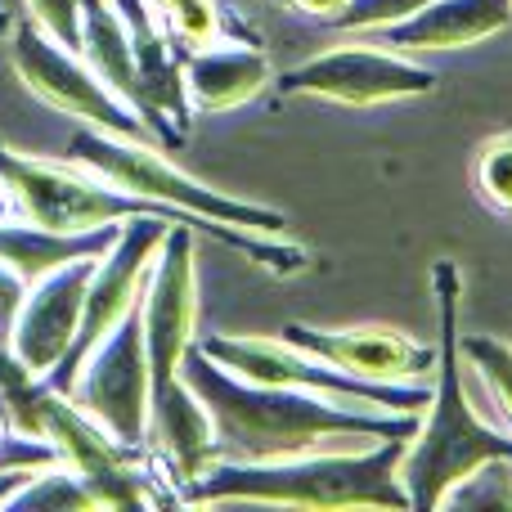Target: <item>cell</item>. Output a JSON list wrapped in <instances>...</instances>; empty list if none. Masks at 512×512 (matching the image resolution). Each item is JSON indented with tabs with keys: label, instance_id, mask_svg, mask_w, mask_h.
<instances>
[{
	"label": "cell",
	"instance_id": "cell-23",
	"mask_svg": "<svg viewBox=\"0 0 512 512\" xmlns=\"http://www.w3.org/2000/svg\"><path fill=\"white\" fill-rule=\"evenodd\" d=\"M23 292H27L23 283L0 265V342H9V328H14V315H18V306H23Z\"/></svg>",
	"mask_w": 512,
	"mask_h": 512
},
{
	"label": "cell",
	"instance_id": "cell-8",
	"mask_svg": "<svg viewBox=\"0 0 512 512\" xmlns=\"http://www.w3.org/2000/svg\"><path fill=\"white\" fill-rule=\"evenodd\" d=\"M283 95H310L346 108H378L396 99L432 95V68L414 63V54H400L382 41H342L315 59L297 63L288 72H274Z\"/></svg>",
	"mask_w": 512,
	"mask_h": 512
},
{
	"label": "cell",
	"instance_id": "cell-12",
	"mask_svg": "<svg viewBox=\"0 0 512 512\" xmlns=\"http://www.w3.org/2000/svg\"><path fill=\"white\" fill-rule=\"evenodd\" d=\"M126 18V36H131V59H135V77H140L144 104L158 122L176 126L180 135H189L194 108L185 99V50L176 45V36L167 32L149 0H117Z\"/></svg>",
	"mask_w": 512,
	"mask_h": 512
},
{
	"label": "cell",
	"instance_id": "cell-28",
	"mask_svg": "<svg viewBox=\"0 0 512 512\" xmlns=\"http://www.w3.org/2000/svg\"><path fill=\"white\" fill-rule=\"evenodd\" d=\"M9 216V203H5V189H0V221H5Z\"/></svg>",
	"mask_w": 512,
	"mask_h": 512
},
{
	"label": "cell",
	"instance_id": "cell-1",
	"mask_svg": "<svg viewBox=\"0 0 512 512\" xmlns=\"http://www.w3.org/2000/svg\"><path fill=\"white\" fill-rule=\"evenodd\" d=\"M180 378L203 400L216 432V459L230 463H270L297 459L310 450H328L333 441L378 445V441H409L418 427V414H387V409H360L342 400H324L310 391L261 387V382L234 378L230 369L203 355V346L185 351Z\"/></svg>",
	"mask_w": 512,
	"mask_h": 512
},
{
	"label": "cell",
	"instance_id": "cell-7",
	"mask_svg": "<svg viewBox=\"0 0 512 512\" xmlns=\"http://www.w3.org/2000/svg\"><path fill=\"white\" fill-rule=\"evenodd\" d=\"M176 221H194V216H131V221H122L113 248L95 261V274H90V283H86V301H81V324H77V337H72V351L63 355L59 369L45 373V382H50L54 391L68 396L72 378H77L81 364L90 360V351L140 306L149 261H153V252L162 248V239H167V230ZM194 230H198V221H194Z\"/></svg>",
	"mask_w": 512,
	"mask_h": 512
},
{
	"label": "cell",
	"instance_id": "cell-10",
	"mask_svg": "<svg viewBox=\"0 0 512 512\" xmlns=\"http://www.w3.org/2000/svg\"><path fill=\"white\" fill-rule=\"evenodd\" d=\"M99 256H81V261L63 265V270L36 279L23 292V306L9 328V351L27 364L32 373H50L63 364V355L72 351V337L81 324V301H86V283L95 274Z\"/></svg>",
	"mask_w": 512,
	"mask_h": 512
},
{
	"label": "cell",
	"instance_id": "cell-14",
	"mask_svg": "<svg viewBox=\"0 0 512 512\" xmlns=\"http://www.w3.org/2000/svg\"><path fill=\"white\" fill-rule=\"evenodd\" d=\"M274 63L256 50V41H221L203 45V50L185 54V99L194 108V117H216L234 113V108L252 104L270 90Z\"/></svg>",
	"mask_w": 512,
	"mask_h": 512
},
{
	"label": "cell",
	"instance_id": "cell-6",
	"mask_svg": "<svg viewBox=\"0 0 512 512\" xmlns=\"http://www.w3.org/2000/svg\"><path fill=\"white\" fill-rule=\"evenodd\" d=\"M9 59H14L23 86L32 90L41 104H50L54 113L72 117V122L90 126V131L117 135V140H149V126L140 122L131 104L122 95L104 86V81L90 72V63L77 50L59 45L54 36H45L32 18H18L9 27Z\"/></svg>",
	"mask_w": 512,
	"mask_h": 512
},
{
	"label": "cell",
	"instance_id": "cell-25",
	"mask_svg": "<svg viewBox=\"0 0 512 512\" xmlns=\"http://www.w3.org/2000/svg\"><path fill=\"white\" fill-rule=\"evenodd\" d=\"M283 5H288V9H297V14H310V18H324V23H328V18H333V14H337V9H342V5H346V0H283Z\"/></svg>",
	"mask_w": 512,
	"mask_h": 512
},
{
	"label": "cell",
	"instance_id": "cell-2",
	"mask_svg": "<svg viewBox=\"0 0 512 512\" xmlns=\"http://www.w3.org/2000/svg\"><path fill=\"white\" fill-rule=\"evenodd\" d=\"M432 297L436 364L432 382H427V405L418 414L414 436L405 441V459H400V486L409 495V508H441L486 463H512V432L490 427L468 396V360L459 351L463 274L454 261L432 265Z\"/></svg>",
	"mask_w": 512,
	"mask_h": 512
},
{
	"label": "cell",
	"instance_id": "cell-21",
	"mask_svg": "<svg viewBox=\"0 0 512 512\" xmlns=\"http://www.w3.org/2000/svg\"><path fill=\"white\" fill-rule=\"evenodd\" d=\"M427 5H432V0H346V5L328 18V27H337V32H382V27L400 23V18L418 14V9H427Z\"/></svg>",
	"mask_w": 512,
	"mask_h": 512
},
{
	"label": "cell",
	"instance_id": "cell-9",
	"mask_svg": "<svg viewBox=\"0 0 512 512\" xmlns=\"http://www.w3.org/2000/svg\"><path fill=\"white\" fill-rule=\"evenodd\" d=\"M68 400L86 418H95L113 441L144 450L149 441V355H144L140 306L90 351L72 378Z\"/></svg>",
	"mask_w": 512,
	"mask_h": 512
},
{
	"label": "cell",
	"instance_id": "cell-18",
	"mask_svg": "<svg viewBox=\"0 0 512 512\" xmlns=\"http://www.w3.org/2000/svg\"><path fill=\"white\" fill-rule=\"evenodd\" d=\"M459 351L468 360V373L490 391V400L512 427V342L490 333H459Z\"/></svg>",
	"mask_w": 512,
	"mask_h": 512
},
{
	"label": "cell",
	"instance_id": "cell-4",
	"mask_svg": "<svg viewBox=\"0 0 512 512\" xmlns=\"http://www.w3.org/2000/svg\"><path fill=\"white\" fill-rule=\"evenodd\" d=\"M0 189H5L9 216L54 234H86L99 230V225L131 221V216H185L149 203V198L126 194V189L108 185L95 171L77 167L68 158L45 162L14 153L5 140H0Z\"/></svg>",
	"mask_w": 512,
	"mask_h": 512
},
{
	"label": "cell",
	"instance_id": "cell-5",
	"mask_svg": "<svg viewBox=\"0 0 512 512\" xmlns=\"http://www.w3.org/2000/svg\"><path fill=\"white\" fill-rule=\"evenodd\" d=\"M203 355H212L221 369L234 378L261 382V387H288V391H310L324 400H342V405L360 409H387V414H423L427 405V382H369L355 373L337 369V364L319 360V355L301 351V346L274 337H230L212 333L203 337Z\"/></svg>",
	"mask_w": 512,
	"mask_h": 512
},
{
	"label": "cell",
	"instance_id": "cell-15",
	"mask_svg": "<svg viewBox=\"0 0 512 512\" xmlns=\"http://www.w3.org/2000/svg\"><path fill=\"white\" fill-rule=\"evenodd\" d=\"M512 23V0H432L427 9L373 32V41L400 54L427 50H468V45L499 36Z\"/></svg>",
	"mask_w": 512,
	"mask_h": 512
},
{
	"label": "cell",
	"instance_id": "cell-19",
	"mask_svg": "<svg viewBox=\"0 0 512 512\" xmlns=\"http://www.w3.org/2000/svg\"><path fill=\"white\" fill-rule=\"evenodd\" d=\"M9 508L14 512H63V508H99V504L77 472L63 468V463H50V468H41L18 490Z\"/></svg>",
	"mask_w": 512,
	"mask_h": 512
},
{
	"label": "cell",
	"instance_id": "cell-22",
	"mask_svg": "<svg viewBox=\"0 0 512 512\" xmlns=\"http://www.w3.org/2000/svg\"><path fill=\"white\" fill-rule=\"evenodd\" d=\"M27 18L41 27L45 36H54L59 45L77 50L81 41V0H23Z\"/></svg>",
	"mask_w": 512,
	"mask_h": 512
},
{
	"label": "cell",
	"instance_id": "cell-20",
	"mask_svg": "<svg viewBox=\"0 0 512 512\" xmlns=\"http://www.w3.org/2000/svg\"><path fill=\"white\" fill-rule=\"evenodd\" d=\"M472 185H477V198L499 216H512V131L490 135L477 149V162H472Z\"/></svg>",
	"mask_w": 512,
	"mask_h": 512
},
{
	"label": "cell",
	"instance_id": "cell-11",
	"mask_svg": "<svg viewBox=\"0 0 512 512\" xmlns=\"http://www.w3.org/2000/svg\"><path fill=\"white\" fill-rule=\"evenodd\" d=\"M283 342L301 346V351L319 355V360L337 364V369L355 373L369 382H432L436 351L400 328H306V324H283Z\"/></svg>",
	"mask_w": 512,
	"mask_h": 512
},
{
	"label": "cell",
	"instance_id": "cell-3",
	"mask_svg": "<svg viewBox=\"0 0 512 512\" xmlns=\"http://www.w3.org/2000/svg\"><path fill=\"white\" fill-rule=\"evenodd\" d=\"M405 441H378L360 450H310L297 459L230 463L216 459L180 490V504H270V508H409L400 486Z\"/></svg>",
	"mask_w": 512,
	"mask_h": 512
},
{
	"label": "cell",
	"instance_id": "cell-27",
	"mask_svg": "<svg viewBox=\"0 0 512 512\" xmlns=\"http://www.w3.org/2000/svg\"><path fill=\"white\" fill-rule=\"evenodd\" d=\"M9 27H14V23H9V14L0 9V36H9Z\"/></svg>",
	"mask_w": 512,
	"mask_h": 512
},
{
	"label": "cell",
	"instance_id": "cell-24",
	"mask_svg": "<svg viewBox=\"0 0 512 512\" xmlns=\"http://www.w3.org/2000/svg\"><path fill=\"white\" fill-rule=\"evenodd\" d=\"M41 468H0V508L14 504V495L36 477Z\"/></svg>",
	"mask_w": 512,
	"mask_h": 512
},
{
	"label": "cell",
	"instance_id": "cell-16",
	"mask_svg": "<svg viewBox=\"0 0 512 512\" xmlns=\"http://www.w3.org/2000/svg\"><path fill=\"white\" fill-rule=\"evenodd\" d=\"M117 230H122V221L99 225V230H86V234H54V230H41V225H32V221L5 216V221H0V265H5L23 288H32L36 279L81 261V256H104L113 248Z\"/></svg>",
	"mask_w": 512,
	"mask_h": 512
},
{
	"label": "cell",
	"instance_id": "cell-17",
	"mask_svg": "<svg viewBox=\"0 0 512 512\" xmlns=\"http://www.w3.org/2000/svg\"><path fill=\"white\" fill-rule=\"evenodd\" d=\"M153 14L167 23V32L176 36L180 50H203V45L234 41V27L225 18V9L216 0H149Z\"/></svg>",
	"mask_w": 512,
	"mask_h": 512
},
{
	"label": "cell",
	"instance_id": "cell-26",
	"mask_svg": "<svg viewBox=\"0 0 512 512\" xmlns=\"http://www.w3.org/2000/svg\"><path fill=\"white\" fill-rule=\"evenodd\" d=\"M18 441V432L9 427V418H5V409H0V450H9V445Z\"/></svg>",
	"mask_w": 512,
	"mask_h": 512
},
{
	"label": "cell",
	"instance_id": "cell-13",
	"mask_svg": "<svg viewBox=\"0 0 512 512\" xmlns=\"http://www.w3.org/2000/svg\"><path fill=\"white\" fill-rule=\"evenodd\" d=\"M77 54L90 63L99 81H104L113 95H122L126 104L140 113V122L149 126L153 144L167 153H180L185 149V135L176 126L158 122L144 104V90H140V77H135V59H131V36H126V18L117 9V0H81V41H77Z\"/></svg>",
	"mask_w": 512,
	"mask_h": 512
}]
</instances>
